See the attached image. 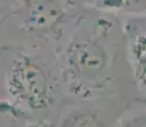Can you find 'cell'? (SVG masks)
<instances>
[{"mask_svg":"<svg viewBox=\"0 0 146 127\" xmlns=\"http://www.w3.org/2000/svg\"><path fill=\"white\" fill-rule=\"evenodd\" d=\"M5 1H8V0H0V5H1V4H4Z\"/></svg>","mask_w":146,"mask_h":127,"instance_id":"obj_7","label":"cell"},{"mask_svg":"<svg viewBox=\"0 0 146 127\" xmlns=\"http://www.w3.org/2000/svg\"><path fill=\"white\" fill-rule=\"evenodd\" d=\"M113 127H146V106L125 111Z\"/></svg>","mask_w":146,"mask_h":127,"instance_id":"obj_6","label":"cell"},{"mask_svg":"<svg viewBox=\"0 0 146 127\" xmlns=\"http://www.w3.org/2000/svg\"><path fill=\"white\" fill-rule=\"evenodd\" d=\"M127 50L137 90L146 98V31L135 33L128 41Z\"/></svg>","mask_w":146,"mask_h":127,"instance_id":"obj_5","label":"cell"},{"mask_svg":"<svg viewBox=\"0 0 146 127\" xmlns=\"http://www.w3.org/2000/svg\"><path fill=\"white\" fill-rule=\"evenodd\" d=\"M95 33H80L69 42L61 59V74L69 88L90 97L107 78L111 53Z\"/></svg>","mask_w":146,"mask_h":127,"instance_id":"obj_2","label":"cell"},{"mask_svg":"<svg viewBox=\"0 0 146 127\" xmlns=\"http://www.w3.org/2000/svg\"><path fill=\"white\" fill-rule=\"evenodd\" d=\"M116 112V107L86 100L62 112L57 127H113L123 113Z\"/></svg>","mask_w":146,"mask_h":127,"instance_id":"obj_4","label":"cell"},{"mask_svg":"<svg viewBox=\"0 0 146 127\" xmlns=\"http://www.w3.org/2000/svg\"><path fill=\"white\" fill-rule=\"evenodd\" d=\"M4 89L18 112L31 117L51 114L60 102V88L40 57L18 51L8 64Z\"/></svg>","mask_w":146,"mask_h":127,"instance_id":"obj_1","label":"cell"},{"mask_svg":"<svg viewBox=\"0 0 146 127\" xmlns=\"http://www.w3.org/2000/svg\"><path fill=\"white\" fill-rule=\"evenodd\" d=\"M70 12V0H21L14 15L28 32L46 33L57 27Z\"/></svg>","mask_w":146,"mask_h":127,"instance_id":"obj_3","label":"cell"}]
</instances>
